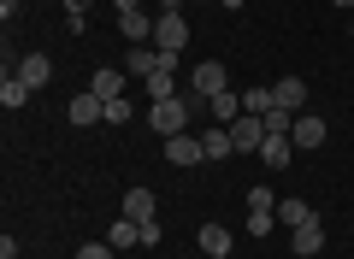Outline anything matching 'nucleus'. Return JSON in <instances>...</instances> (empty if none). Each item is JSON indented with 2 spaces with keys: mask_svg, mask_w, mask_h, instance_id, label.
Returning <instances> with one entry per match:
<instances>
[{
  "mask_svg": "<svg viewBox=\"0 0 354 259\" xmlns=\"http://www.w3.org/2000/svg\"><path fill=\"white\" fill-rule=\"evenodd\" d=\"M18 77H24L30 88H41V83L53 77V59H48V53H24V65H18Z\"/></svg>",
  "mask_w": 354,
  "mask_h": 259,
  "instance_id": "nucleus-15",
  "label": "nucleus"
},
{
  "mask_svg": "<svg viewBox=\"0 0 354 259\" xmlns=\"http://www.w3.org/2000/svg\"><path fill=\"white\" fill-rule=\"evenodd\" d=\"M165 160H171V165H201L207 148H201V136H189V130H183V136H165Z\"/></svg>",
  "mask_w": 354,
  "mask_h": 259,
  "instance_id": "nucleus-6",
  "label": "nucleus"
},
{
  "mask_svg": "<svg viewBox=\"0 0 354 259\" xmlns=\"http://www.w3.org/2000/svg\"><path fill=\"white\" fill-rule=\"evenodd\" d=\"M65 18H88V0H65Z\"/></svg>",
  "mask_w": 354,
  "mask_h": 259,
  "instance_id": "nucleus-28",
  "label": "nucleus"
},
{
  "mask_svg": "<svg viewBox=\"0 0 354 259\" xmlns=\"http://www.w3.org/2000/svg\"><path fill=\"white\" fill-rule=\"evenodd\" d=\"M195 242H201L207 259H225V253H230V230H225V224H201V230H195Z\"/></svg>",
  "mask_w": 354,
  "mask_h": 259,
  "instance_id": "nucleus-10",
  "label": "nucleus"
},
{
  "mask_svg": "<svg viewBox=\"0 0 354 259\" xmlns=\"http://www.w3.org/2000/svg\"><path fill=\"white\" fill-rule=\"evenodd\" d=\"M148 95H153V100H171V95H177V83H171L165 71H153V77H148Z\"/></svg>",
  "mask_w": 354,
  "mask_h": 259,
  "instance_id": "nucleus-23",
  "label": "nucleus"
},
{
  "mask_svg": "<svg viewBox=\"0 0 354 259\" xmlns=\"http://www.w3.org/2000/svg\"><path fill=\"white\" fill-rule=\"evenodd\" d=\"M330 6H337V12H354V0H330Z\"/></svg>",
  "mask_w": 354,
  "mask_h": 259,
  "instance_id": "nucleus-32",
  "label": "nucleus"
},
{
  "mask_svg": "<svg viewBox=\"0 0 354 259\" xmlns=\"http://www.w3.org/2000/svg\"><path fill=\"white\" fill-rule=\"evenodd\" d=\"M290 153H295V142L283 136V130H266V142H260V160L272 165V171H283V165H290Z\"/></svg>",
  "mask_w": 354,
  "mask_h": 259,
  "instance_id": "nucleus-7",
  "label": "nucleus"
},
{
  "mask_svg": "<svg viewBox=\"0 0 354 259\" xmlns=\"http://www.w3.org/2000/svg\"><path fill=\"white\" fill-rule=\"evenodd\" d=\"M124 218L153 224V189H130V195H124Z\"/></svg>",
  "mask_w": 354,
  "mask_h": 259,
  "instance_id": "nucleus-17",
  "label": "nucleus"
},
{
  "mask_svg": "<svg viewBox=\"0 0 354 259\" xmlns=\"http://www.w3.org/2000/svg\"><path fill=\"white\" fill-rule=\"evenodd\" d=\"M71 124H83V130L88 124H106V100L101 95H77L71 100Z\"/></svg>",
  "mask_w": 354,
  "mask_h": 259,
  "instance_id": "nucleus-11",
  "label": "nucleus"
},
{
  "mask_svg": "<svg viewBox=\"0 0 354 259\" xmlns=\"http://www.w3.org/2000/svg\"><path fill=\"white\" fill-rule=\"evenodd\" d=\"M113 6L118 12H142V0H113Z\"/></svg>",
  "mask_w": 354,
  "mask_h": 259,
  "instance_id": "nucleus-30",
  "label": "nucleus"
},
{
  "mask_svg": "<svg viewBox=\"0 0 354 259\" xmlns=\"http://www.w3.org/2000/svg\"><path fill=\"white\" fill-rule=\"evenodd\" d=\"M130 112H136V106H130L124 95H118V100H106V124H130Z\"/></svg>",
  "mask_w": 354,
  "mask_h": 259,
  "instance_id": "nucleus-26",
  "label": "nucleus"
},
{
  "mask_svg": "<svg viewBox=\"0 0 354 259\" xmlns=\"http://www.w3.org/2000/svg\"><path fill=\"white\" fill-rule=\"evenodd\" d=\"M118 30H124V36L142 48V41L153 36V18H148V12H118Z\"/></svg>",
  "mask_w": 354,
  "mask_h": 259,
  "instance_id": "nucleus-21",
  "label": "nucleus"
},
{
  "mask_svg": "<svg viewBox=\"0 0 354 259\" xmlns=\"http://www.w3.org/2000/svg\"><path fill=\"white\" fill-rule=\"evenodd\" d=\"M248 212H278V200H272V189H248Z\"/></svg>",
  "mask_w": 354,
  "mask_h": 259,
  "instance_id": "nucleus-24",
  "label": "nucleus"
},
{
  "mask_svg": "<svg viewBox=\"0 0 354 259\" xmlns=\"http://www.w3.org/2000/svg\"><path fill=\"white\" fill-rule=\"evenodd\" d=\"M106 242H113V247H142V224H136V218L106 224Z\"/></svg>",
  "mask_w": 354,
  "mask_h": 259,
  "instance_id": "nucleus-20",
  "label": "nucleus"
},
{
  "mask_svg": "<svg viewBox=\"0 0 354 259\" xmlns=\"http://www.w3.org/2000/svg\"><path fill=\"white\" fill-rule=\"evenodd\" d=\"M124 77H130V71H113V65H101V71L88 77V95H101V100H118V95L130 88Z\"/></svg>",
  "mask_w": 354,
  "mask_h": 259,
  "instance_id": "nucleus-8",
  "label": "nucleus"
},
{
  "mask_svg": "<svg viewBox=\"0 0 354 259\" xmlns=\"http://www.w3.org/2000/svg\"><path fill=\"white\" fill-rule=\"evenodd\" d=\"M225 130H230V142H236V153H260V142H266V118H254V112H242Z\"/></svg>",
  "mask_w": 354,
  "mask_h": 259,
  "instance_id": "nucleus-4",
  "label": "nucleus"
},
{
  "mask_svg": "<svg viewBox=\"0 0 354 259\" xmlns=\"http://www.w3.org/2000/svg\"><path fill=\"white\" fill-rule=\"evenodd\" d=\"M272 100H278L283 112H301L307 106V83L301 77H278V83H272Z\"/></svg>",
  "mask_w": 354,
  "mask_h": 259,
  "instance_id": "nucleus-9",
  "label": "nucleus"
},
{
  "mask_svg": "<svg viewBox=\"0 0 354 259\" xmlns=\"http://www.w3.org/2000/svg\"><path fill=\"white\" fill-rule=\"evenodd\" d=\"M118 247L113 242H88V247H77V259H113Z\"/></svg>",
  "mask_w": 354,
  "mask_h": 259,
  "instance_id": "nucleus-27",
  "label": "nucleus"
},
{
  "mask_svg": "<svg viewBox=\"0 0 354 259\" xmlns=\"http://www.w3.org/2000/svg\"><path fill=\"white\" fill-rule=\"evenodd\" d=\"M319 247H325V230H319V218H313V224H301V230H295V259H313Z\"/></svg>",
  "mask_w": 354,
  "mask_h": 259,
  "instance_id": "nucleus-19",
  "label": "nucleus"
},
{
  "mask_svg": "<svg viewBox=\"0 0 354 259\" xmlns=\"http://www.w3.org/2000/svg\"><path fill=\"white\" fill-rule=\"evenodd\" d=\"M272 224H278V212H248V236H272Z\"/></svg>",
  "mask_w": 354,
  "mask_h": 259,
  "instance_id": "nucleus-25",
  "label": "nucleus"
},
{
  "mask_svg": "<svg viewBox=\"0 0 354 259\" xmlns=\"http://www.w3.org/2000/svg\"><path fill=\"white\" fill-rule=\"evenodd\" d=\"M124 71H130V77H142V83H148V77L160 71V48H130V59H124Z\"/></svg>",
  "mask_w": 354,
  "mask_h": 259,
  "instance_id": "nucleus-14",
  "label": "nucleus"
},
{
  "mask_svg": "<svg viewBox=\"0 0 354 259\" xmlns=\"http://www.w3.org/2000/svg\"><path fill=\"white\" fill-rule=\"evenodd\" d=\"M272 106H278V100H272V88H242V112H254V118H266Z\"/></svg>",
  "mask_w": 354,
  "mask_h": 259,
  "instance_id": "nucleus-22",
  "label": "nucleus"
},
{
  "mask_svg": "<svg viewBox=\"0 0 354 259\" xmlns=\"http://www.w3.org/2000/svg\"><path fill=\"white\" fill-rule=\"evenodd\" d=\"M18 6H24V0H0V18H12V12H18Z\"/></svg>",
  "mask_w": 354,
  "mask_h": 259,
  "instance_id": "nucleus-29",
  "label": "nucleus"
},
{
  "mask_svg": "<svg viewBox=\"0 0 354 259\" xmlns=\"http://www.w3.org/2000/svg\"><path fill=\"white\" fill-rule=\"evenodd\" d=\"M201 148H207V160H230V153H236V142H230L225 124H207V130H201Z\"/></svg>",
  "mask_w": 354,
  "mask_h": 259,
  "instance_id": "nucleus-13",
  "label": "nucleus"
},
{
  "mask_svg": "<svg viewBox=\"0 0 354 259\" xmlns=\"http://www.w3.org/2000/svg\"><path fill=\"white\" fill-rule=\"evenodd\" d=\"M207 112H213V124H236V118H242V88L213 95V100H207Z\"/></svg>",
  "mask_w": 354,
  "mask_h": 259,
  "instance_id": "nucleus-12",
  "label": "nucleus"
},
{
  "mask_svg": "<svg viewBox=\"0 0 354 259\" xmlns=\"http://www.w3.org/2000/svg\"><path fill=\"white\" fill-rule=\"evenodd\" d=\"M153 6H160V12H177V6H183V0H153Z\"/></svg>",
  "mask_w": 354,
  "mask_h": 259,
  "instance_id": "nucleus-31",
  "label": "nucleus"
},
{
  "mask_svg": "<svg viewBox=\"0 0 354 259\" xmlns=\"http://www.w3.org/2000/svg\"><path fill=\"white\" fill-rule=\"evenodd\" d=\"M325 136H330V124L319 118V112H301V118H295V130H290L295 148H325Z\"/></svg>",
  "mask_w": 354,
  "mask_h": 259,
  "instance_id": "nucleus-5",
  "label": "nucleus"
},
{
  "mask_svg": "<svg viewBox=\"0 0 354 259\" xmlns=\"http://www.w3.org/2000/svg\"><path fill=\"white\" fill-rule=\"evenodd\" d=\"M183 41H189L183 12H160V18H153V48H160V53H183Z\"/></svg>",
  "mask_w": 354,
  "mask_h": 259,
  "instance_id": "nucleus-3",
  "label": "nucleus"
},
{
  "mask_svg": "<svg viewBox=\"0 0 354 259\" xmlns=\"http://www.w3.org/2000/svg\"><path fill=\"white\" fill-rule=\"evenodd\" d=\"M278 224H290V230H301V224H313V207H307L301 195H290V200H278Z\"/></svg>",
  "mask_w": 354,
  "mask_h": 259,
  "instance_id": "nucleus-16",
  "label": "nucleus"
},
{
  "mask_svg": "<svg viewBox=\"0 0 354 259\" xmlns=\"http://www.w3.org/2000/svg\"><path fill=\"white\" fill-rule=\"evenodd\" d=\"M225 88H230V77H225V65H218V59H201L189 71V95L195 100H213V95H225Z\"/></svg>",
  "mask_w": 354,
  "mask_h": 259,
  "instance_id": "nucleus-2",
  "label": "nucleus"
},
{
  "mask_svg": "<svg viewBox=\"0 0 354 259\" xmlns=\"http://www.w3.org/2000/svg\"><path fill=\"white\" fill-rule=\"evenodd\" d=\"M195 106H201L195 95H171V100H153V106H148V124L160 130V136H183V130H189V112H195Z\"/></svg>",
  "mask_w": 354,
  "mask_h": 259,
  "instance_id": "nucleus-1",
  "label": "nucleus"
},
{
  "mask_svg": "<svg viewBox=\"0 0 354 259\" xmlns=\"http://www.w3.org/2000/svg\"><path fill=\"white\" fill-rule=\"evenodd\" d=\"M348 41H354V24H348Z\"/></svg>",
  "mask_w": 354,
  "mask_h": 259,
  "instance_id": "nucleus-33",
  "label": "nucleus"
},
{
  "mask_svg": "<svg viewBox=\"0 0 354 259\" xmlns=\"http://www.w3.org/2000/svg\"><path fill=\"white\" fill-rule=\"evenodd\" d=\"M24 100H30V83H24V77H12V71H6V77H0V106H6V112H18Z\"/></svg>",
  "mask_w": 354,
  "mask_h": 259,
  "instance_id": "nucleus-18",
  "label": "nucleus"
}]
</instances>
